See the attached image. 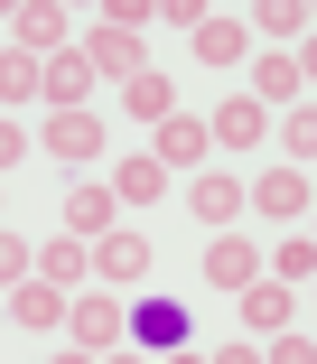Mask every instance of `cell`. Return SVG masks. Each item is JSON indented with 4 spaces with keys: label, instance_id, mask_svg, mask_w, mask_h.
<instances>
[{
    "label": "cell",
    "instance_id": "obj_1",
    "mask_svg": "<svg viewBox=\"0 0 317 364\" xmlns=\"http://www.w3.org/2000/svg\"><path fill=\"white\" fill-rule=\"evenodd\" d=\"M65 336H75V355H122L131 346V299L122 289H85L65 309Z\"/></svg>",
    "mask_w": 317,
    "mask_h": 364
},
{
    "label": "cell",
    "instance_id": "obj_2",
    "mask_svg": "<svg viewBox=\"0 0 317 364\" xmlns=\"http://www.w3.org/2000/svg\"><path fill=\"white\" fill-rule=\"evenodd\" d=\"M131 346H140V355L196 346V309H187V299H131Z\"/></svg>",
    "mask_w": 317,
    "mask_h": 364
},
{
    "label": "cell",
    "instance_id": "obj_3",
    "mask_svg": "<svg viewBox=\"0 0 317 364\" xmlns=\"http://www.w3.org/2000/svg\"><path fill=\"white\" fill-rule=\"evenodd\" d=\"M38 150L65 159V168H94V159H103V112H94V103H85V112H47Z\"/></svg>",
    "mask_w": 317,
    "mask_h": 364
},
{
    "label": "cell",
    "instance_id": "obj_4",
    "mask_svg": "<svg viewBox=\"0 0 317 364\" xmlns=\"http://www.w3.org/2000/svg\"><path fill=\"white\" fill-rule=\"evenodd\" d=\"M85 65H94V75H112V85H131V75H149V47H140V28L94 19V28H85Z\"/></svg>",
    "mask_w": 317,
    "mask_h": 364
},
{
    "label": "cell",
    "instance_id": "obj_5",
    "mask_svg": "<svg viewBox=\"0 0 317 364\" xmlns=\"http://www.w3.org/2000/svg\"><path fill=\"white\" fill-rule=\"evenodd\" d=\"M262 271H271V262H262V243H243V234H215V243H205V289H233V299H243Z\"/></svg>",
    "mask_w": 317,
    "mask_h": 364
},
{
    "label": "cell",
    "instance_id": "obj_6",
    "mask_svg": "<svg viewBox=\"0 0 317 364\" xmlns=\"http://www.w3.org/2000/svg\"><path fill=\"white\" fill-rule=\"evenodd\" d=\"M94 280H103V289H131V280H149V234L112 225V234L94 243Z\"/></svg>",
    "mask_w": 317,
    "mask_h": 364
},
{
    "label": "cell",
    "instance_id": "obj_7",
    "mask_svg": "<svg viewBox=\"0 0 317 364\" xmlns=\"http://www.w3.org/2000/svg\"><path fill=\"white\" fill-rule=\"evenodd\" d=\"M56 215H65V234H75V243H103V234H112V215H122V196H112V187H94V178H75Z\"/></svg>",
    "mask_w": 317,
    "mask_h": 364
},
{
    "label": "cell",
    "instance_id": "obj_8",
    "mask_svg": "<svg viewBox=\"0 0 317 364\" xmlns=\"http://www.w3.org/2000/svg\"><path fill=\"white\" fill-rule=\"evenodd\" d=\"M205 150H215V131H205L196 112H168V122H158V140H149L158 168H205Z\"/></svg>",
    "mask_w": 317,
    "mask_h": 364
},
{
    "label": "cell",
    "instance_id": "obj_9",
    "mask_svg": "<svg viewBox=\"0 0 317 364\" xmlns=\"http://www.w3.org/2000/svg\"><path fill=\"white\" fill-rule=\"evenodd\" d=\"M233 309H243V327H252L262 346H271L280 327H299V299H289V289H280L271 271H262V280H252V289H243V299H233Z\"/></svg>",
    "mask_w": 317,
    "mask_h": 364
},
{
    "label": "cell",
    "instance_id": "obj_10",
    "mask_svg": "<svg viewBox=\"0 0 317 364\" xmlns=\"http://www.w3.org/2000/svg\"><path fill=\"white\" fill-rule=\"evenodd\" d=\"M252 205H262V215H280V225H299V215L317 205V196H308V168H289V159H280V168H262V178H252Z\"/></svg>",
    "mask_w": 317,
    "mask_h": 364
},
{
    "label": "cell",
    "instance_id": "obj_11",
    "mask_svg": "<svg viewBox=\"0 0 317 364\" xmlns=\"http://www.w3.org/2000/svg\"><path fill=\"white\" fill-rule=\"evenodd\" d=\"M19 103H47V56H28V47H0V112L19 122Z\"/></svg>",
    "mask_w": 317,
    "mask_h": 364
},
{
    "label": "cell",
    "instance_id": "obj_12",
    "mask_svg": "<svg viewBox=\"0 0 317 364\" xmlns=\"http://www.w3.org/2000/svg\"><path fill=\"white\" fill-rule=\"evenodd\" d=\"M85 94H94L85 47H56V56H47V112H85Z\"/></svg>",
    "mask_w": 317,
    "mask_h": 364
},
{
    "label": "cell",
    "instance_id": "obj_13",
    "mask_svg": "<svg viewBox=\"0 0 317 364\" xmlns=\"http://www.w3.org/2000/svg\"><path fill=\"white\" fill-rule=\"evenodd\" d=\"M187 205L205 215V225H233V215H243V205H252V187H243V178H233V168H205V178L187 187Z\"/></svg>",
    "mask_w": 317,
    "mask_h": 364
},
{
    "label": "cell",
    "instance_id": "obj_14",
    "mask_svg": "<svg viewBox=\"0 0 317 364\" xmlns=\"http://www.w3.org/2000/svg\"><path fill=\"white\" fill-rule=\"evenodd\" d=\"M205 131H215V150H252V140L271 131V112H262L252 94H224V112H215Z\"/></svg>",
    "mask_w": 317,
    "mask_h": 364
},
{
    "label": "cell",
    "instance_id": "obj_15",
    "mask_svg": "<svg viewBox=\"0 0 317 364\" xmlns=\"http://www.w3.org/2000/svg\"><path fill=\"white\" fill-rule=\"evenodd\" d=\"M65 309H75V299H65L56 280H19V289H10V318H19V327H38V336H47V327H65Z\"/></svg>",
    "mask_w": 317,
    "mask_h": 364
},
{
    "label": "cell",
    "instance_id": "obj_16",
    "mask_svg": "<svg viewBox=\"0 0 317 364\" xmlns=\"http://www.w3.org/2000/svg\"><path fill=\"white\" fill-rule=\"evenodd\" d=\"M299 94H308L299 56H280V47H271V56H252V103H262V112H271V103H299Z\"/></svg>",
    "mask_w": 317,
    "mask_h": 364
},
{
    "label": "cell",
    "instance_id": "obj_17",
    "mask_svg": "<svg viewBox=\"0 0 317 364\" xmlns=\"http://www.w3.org/2000/svg\"><path fill=\"white\" fill-rule=\"evenodd\" d=\"M10 47H28V56H56V47H65V10H56V0H28V10L10 19Z\"/></svg>",
    "mask_w": 317,
    "mask_h": 364
},
{
    "label": "cell",
    "instance_id": "obj_18",
    "mask_svg": "<svg viewBox=\"0 0 317 364\" xmlns=\"http://www.w3.org/2000/svg\"><path fill=\"white\" fill-rule=\"evenodd\" d=\"M112 196H122V215H140V205H158V196H168V168H158V159L140 150V159H122V178H112Z\"/></svg>",
    "mask_w": 317,
    "mask_h": 364
},
{
    "label": "cell",
    "instance_id": "obj_19",
    "mask_svg": "<svg viewBox=\"0 0 317 364\" xmlns=\"http://www.w3.org/2000/svg\"><path fill=\"white\" fill-rule=\"evenodd\" d=\"M122 103H131V122H149V131H158V122L178 112V85L149 65V75H131V85H122Z\"/></svg>",
    "mask_w": 317,
    "mask_h": 364
},
{
    "label": "cell",
    "instance_id": "obj_20",
    "mask_svg": "<svg viewBox=\"0 0 317 364\" xmlns=\"http://www.w3.org/2000/svg\"><path fill=\"white\" fill-rule=\"evenodd\" d=\"M196 56H205V65H252V28H243V19H205V28H196Z\"/></svg>",
    "mask_w": 317,
    "mask_h": 364
},
{
    "label": "cell",
    "instance_id": "obj_21",
    "mask_svg": "<svg viewBox=\"0 0 317 364\" xmlns=\"http://www.w3.org/2000/svg\"><path fill=\"white\" fill-rule=\"evenodd\" d=\"M85 271H94V243H75V234H56V243L38 252V280H56V289H75Z\"/></svg>",
    "mask_w": 317,
    "mask_h": 364
},
{
    "label": "cell",
    "instance_id": "obj_22",
    "mask_svg": "<svg viewBox=\"0 0 317 364\" xmlns=\"http://www.w3.org/2000/svg\"><path fill=\"white\" fill-rule=\"evenodd\" d=\"M271 280H280V289H308V280H317V243H308V234H289V243L271 252Z\"/></svg>",
    "mask_w": 317,
    "mask_h": 364
},
{
    "label": "cell",
    "instance_id": "obj_23",
    "mask_svg": "<svg viewBox=\"0 0 317 364\" xmlns=\"http://www.w3.org/2000/svg\"><path fill=\"white\" fill-rule=\"evenodd\" d=\"M280 150H289V168H308V159H317V103H289V122H280Z\"/></svg>",
    "mask_w": 317,
    "mask_h": 364
},
{
    "label": "cell",
    "instance_id": "obj_24",
    "mask_svg": "<svg viewBox=\"0 0 317 364\" xmlns=\"http://www.w3.org/2000/svg\"><path fill=\"white\" fill-rule=\"evenodd\" d=\"M252 28H262V38H299V28H308V0H262Z\"/></svg>",
    "mask_w": 317,
    "mask_h": 364
},
{
    "label": "cell",
    "instance_id": "obj_25",
    "mask_svg": "<svg viewBox=\"0 0 317 364\" xmlns=\"http://www.w3.org/2000/svg\"><path fill=\"white\" fill-rule=\"evenodd\" d=\"M0 280H10V289H19V280H38V252H28L10 225H0Z\"/></svg>",
    "mask_w": 317,
    "mask_h": 364
},
{
    "label": "cell",
    "instance_id": "obj_26",
    "mask_svg": "<svg viewBox=\"0 0 317 364\" xmlns=\"http://www.w3.org/2000/svg\"><path fill=\"white\" fill-rule=\"evenodd\" d=\"M262 364H317V336H299V327H280V336L262 346Z\"/></svg>",
    "mask_w": 317,
    "mask_h": 364
},
{
    "label": "cell",
    "instance_id": "obj_27",
    "mask_svg": "<svg viewBox=\"0 0 317 364\" xmlns=\"http://www.w3.org/2000/svg\"><path fill=\"white\" fill-rule=\"evenodd\" d=\"M28 150H38V140H28V131H19V122H10V112H0V178H10V168H19V159H28Z\"/></svg>",
    "mask_w": 317,
    "mask_h": 364
},
{
    "label": "cell",
    "instance_id": "obj_28",
    "mask_svg": "<svg viewBox=\"0 0 317 364\" xmlns=\"http://www.w3.org/2000/svg\"><path fill=\"white\" fill-rule=\"evenodd\" d=\"M205 364H262V346L252 336H224V346H205Z\"/></svg>",
    "mask_w": 317,
    "mask_h": 364
},
{
    "label": "cell",
    "instance_id": "obj_29",
    "mask_svg": "<svg viewBox=\"0 0 317 364\" xmlns=\"http://www.w3.org/2000/svg\"><path fill=\"white\" fill-rule=\"evenodd\" d=\"M158 364H205V346H178V355H158Z\"/></svg>",
    "mask_w": 317,
    "mask_h": 364
},
{
    "label": "cell",
    "instance_id": "obj_30",
    "mask_svg": "<svg viewBox=\"0 0 317 364\" xmlns=\"http://www.w3.org/2000/svg\"><path fill=\"white\" fill-rule=\"evenodd\" d=\"M103 364H158V355H140V346H122V355H103Z\"/></svg>",
    "mask_w": 317,
    "mask_h": 364
},
{
    "label": "cell",
    "instance_id": "obj_31",
    "mask_svg": "<svg viewBox=\"0 0 317 364\" xmlns=\"http://www.w3.org/2000/svg\"><path fill=\"white\" fill-rule=\"evenodd\" d=\"M299 75H308V85H317V38H308V56H299Z\"/></svg>",
    "mask_w": 317,
    "mask_h": 364
},
{
    "label": "cell",
    "instance_id": "obj_32",
    "mask_svg": "<svg viewBox=\"0 0 317 364\" xmlns=\"http://www.w3.org/2000/svg\"><path fill=\"white\" fill-rule=\"evenodd\" d=\"M56 364H103V355H56Z\"/></svg>",
    "mask_w": 317,
    "mask_h": 364
},
{
    "label": "cell",
    "instance_id": "obj_33",
    "mask_svg": "<svg viewBox=\"0 0 317 364\" xmlns=\"http://www.w3.org/2000/svg\"><path fill=\"white\" fill-rule=\"evenodd\" d=\"M308 243H317V205H308Z\"/></svg>",
    "mask_w": 317,
    "mask_h": 364
},
{
    "label": "cell",
    "instance_id": "obj_34",
    "mask_svg": "<svg viewBox=\"0 0 317 364\" xmlns=\"http://www.w3.org/2000/svg\"><path fill=\"white\" fill-rule=\"evenodd\" d=\"M308 299H317V280H308Z\"/></svg>",
    "mask_w": 317,
    "mask_h": 364
},
{
    "label": "cell",
    "instance_id": "obj_35",
    "mask_svg": "<svg viewBox=\"0 0 317 364\" xmlns=\"http://www.w3.org/2000/svg\"><path fill=\"white\" fill-rule=\"evenodd\" d=\"M308 19H317V10H308Z\"/></svg>",
    "mask_w": 317,
    "mask_h": 364
}]
</instances>
